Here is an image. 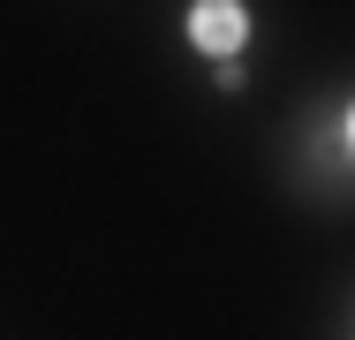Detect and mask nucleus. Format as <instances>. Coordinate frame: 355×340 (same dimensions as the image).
I'll use <instances>...</instances> for the list:
<instances>
[{"label": "nucleus", "mask_w": 355, "mask_h": 340, "mask_svg": "<svg viewBox=\"0 0 355 340\" xmlns=\"http://www.w3.org/2000/svg\"><path fill=\"white\" fill-rule=\"evenodd\" d=\"M189 38L205 46V53H234L242 38H250V15H242V0H197V15H189Z\"/></svg>", "instance_id": "f257e3e1"}, {"label": "nucleus", "mask_w": 355, "mask_h": 340, "mask_svg": "<svg viewBox=\"0 0 355 340\" xmlns=\"http://www.w3.org/2000/svg\"><path fill=\"white\" fill-rule=\"evenodd\" d=\"M348 144H355V114H348Z\"/></svg>", "instance_id": "f03ea898"}]
</instances>
